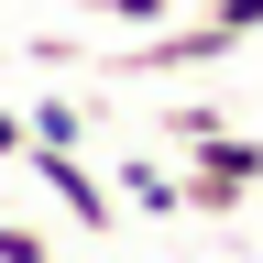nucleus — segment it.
Masks as SVG:
<instances>
[{"label": "nucleus", "mask_w": 263, "mask_h": 263, "mask_svg": "<svg viewBox=\"0 0 263 263\" xmlns=\"http://www.w3.org/2000/svg\"><path fill=\"white\" fill-rule=\"evenodd\" d=\"M263 186V143L252 132H209V143H186V219H241Z\"/></svg>", "instance_id": "1"}, {"label": "nucleus", "mask_w": 263, "mask_h": 263, "mask_svg": "<svg viewBox=\"0 0 263 263\" xmlns=\"http://www.w3.org/2000/svg\"><path fill=\"white\" fill-rule=\"evenodd\" d=\"M22 164L44 176V197H55V209L77 219V230H121V209H110V176H99V164H88L77 143H33Z\"/></svg>", "instance_id": "2"}, {"label": "nucleus", "mask_w": 263, "mask_h": 263, "mask_svg": "<svg viewBox=\"0 0 263 263\" xmlns=\"http://www.w3.org/2000/svg\"><path fill=\"white\" fill-rule=\"evenodd\" d=\"M219 55H230V33H219V22L186 0V11H176V33H154V44L110 55V77H186V66H219Z\"/></svg>", "instance_id": "3"}, {"label": "nucleus", "mask_w": 263, "mask_h": 263, "mask_svg": "<svg viewBox=\"0 0 263 263\" xmlns=\"http://www.w3.org/2000/svg\"><path fill=\"white\" fill-rule=\"evenodd\" d=\"M110 197L132 219H186V164H154V154H132L121 176H110Z\"/></svg>", "instance_id": "4"}, {"label": "nucleus", "mask_w": 263, "mask_h": 263, "mask_svg": "<svg viewBox=\"0 0 263 263\" xmlns=\"http://www.w3.org/2000/svg\"><path fill=\"white\" fill-rule=\"evenodd\" d=\"M22 121H33V143H88V110H77V99H33ZM33 143H22V154H33Z\"/></svg>", "instance_id": "5"}, {"label": "nucleus", "mask_w": 263, "mask_h": 263, "mask_svg": "<svg viewBox=\"0 0 263 263\" xmlns=\"http://www.w3.org/2000/svg\"><path fill=\"white\" fill-rule=\"evenodd\" d=\"M209 132H219L209 99H176V110H164V143H176V154H186V143H209Z\"/></svg>", "instance_id": "6"}, {"label": "nucleus", "mask_w": 263, "mask_h": 263, "mask_svg": "<svg viewBox=\"0 0 263 263\" xmlns=\"http://www.w3.org/2000/svg\"><path fill=\"white\" fill-rule=\"evenodd\" d=\"M55 252V230H33V219H0V263H44Z\"/></svg>", "instance_id": "7"}, {"label": "nucleus", "mask_w": 263, "mask_h": 263, "mask_svg": "<svg viewBox=\"0 0 263 263\" xmlns=\"http://www.w3.org/2000/svg\"><path fill=\"white\" fill-rule=\"evenodd\" d=\"M197 11H209V22L230 33V44H241V33H263V0H197Z\"/></svg>", "instance_id": "8"}, {"label": "nucleus", "mask_w": 263, "mask_h": 263, "mask_svg": "<svg viewBox=\"0 0 263 263\" xmlns=\"http://www.w3.org/2000/svg\"><path fill=\"white\" fill-rule=\"evenodd\" d=\"M99 22H164V11H186V0H88Z\"/></svg>", "instance_id": "9"}, {"label": "nucleus", "mask_w": 263, "mask_h": 263, "mask_svg": "<svg viewBox=\"0 0 263 263\" xmlns=\"http://www.w3.org/2000/svg\"><path fill=\"white\" fill-rule=\"evenodd\" d=\"M22 143H33V121H22V110H0V164H11Z\"/></svg>", "instance_id": "10"}]
</instances>
